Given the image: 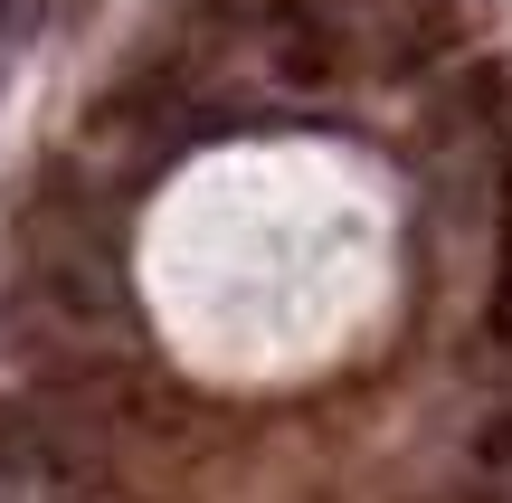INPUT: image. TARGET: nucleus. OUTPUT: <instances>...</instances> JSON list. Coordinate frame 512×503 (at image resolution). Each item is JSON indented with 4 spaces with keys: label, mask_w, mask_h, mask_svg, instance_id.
Listing matches in <instances>:
<instances>
[{
    "label": "nucleus",
    "mask_w": 512,
    "mask_h": 503,
    "mask_svg": "<svg viewBox=\"0 0 512 503\" xmlns=\"http://www.w3.org/2000/svg\"><path fill=\"white\" fill-rule=\"evenodd\" d=\"M105 466V428L57 390L0 399V494H86Z\"/></svg>",
    "instance_id": "obj_1"
},
{
    "label": "nucleus",
    "mask_w": 512,
    "mask_h": 503,
    "mask_svg": "<svg viewBox=\"0 0 512 503\" xmlns=\"http://www.w3.org/2000/svg\"><path fill=\"white\" fill-rule=\"evenodd\" d=\"M67 10H76V0H0V86L29 67V48H38Z\"/></svg>",
    "instance_id": "obj_2"
}]
</instances>
